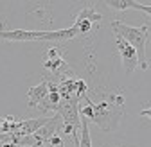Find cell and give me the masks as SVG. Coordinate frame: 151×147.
Segmentation results:
<instances>
[{
  "label": "cell",
  "mask_w": 151,
  "mask_h": 147,
  "mask_svg": "<svg viewBox=\"0 0 151 147\" xmlns=\"http://www.w3.org/2000/svg\"><path fill=\"white\" fill-rule=\"evenodd\" d=\"M79 113L83 117H86L88 120H92L99 129L115 131L121 124V118H122V108L115 106L110 101H101L97 104H93L92 101L86 99V106L79 108Z\"/></svg>",
  "instance_id": "cell-1"
},
{
  "label": "cell",
  "mask_w": 151,
  "mask_h": 147,
  "mask_svg": "<svg viewBox=\"0 0 151 147\" xmlns=\"http://www.w3.org/2000/svg\"><path fill=\"white\" fill-rule=\"evenodd\" d=\"M111 29L115 32V36H121L122 40H126L131 47L135 49L137 56H139V66L142 70H147L151 65L147 61V56H146V45L149 41V29H151V24H144L140 27H133V25H128L121 20H111Z\"/></svg>",
  "instance_id": "cell-2"
},
{
  "label": "cell",
  "mask_w": 151,
  "mask_h": 147,
  "mask_svg": "<svg viewBox=\"0 0 151 147\" xmlns=\"http://www.w3.org/2000/svg\"><path fill=\"white\" fill-rule=\"evenodd\" d=\"M76 36H79V32L74 25L68 29H60V31L0 29V40H6V41H67V40H74Z\"/></svg>",
  "instance_id": "cell-3"
},
{
  "label": "cell",
  "mask_w": 151,
  "mask_h": 147,
  "mask_svg": "<svg viewBox=\"0 0 151 147\" xmlns=\"http://www.w3.org/2000/svg\"><path fill=\"white\" fill-rule=\"evenodd\" d=\"M115 43H117V49H119V56H121V63L124 66V74L126 76H131L137 66H139V56L135 49L131 47L126 40H122L121 36H115Z\"/></svg>",
  "instance_id": "cell-4"
},
{
  "label": "cell",
  "mask_w": 151,
  "mask_h": 147,
  "mask_svg": "<svg viewBox=\"0 0 151 147\" xmlns=\"http://www.w3.org/2000/svg\"><path fill=\"white\" fill-rule=\"evenodd\" d=\"M101 18H103V16H101L96 9H93V6L85 7V9H81V11L78 13V16H76L74 27L78 29L79 34H88L90 29H92V25L97 24V22H101Z\"/></svg>",
  "instance_id": "cell-5"
},
{
  "label": "cell",
  "mask_w": 151,
  "mask_h": 147,
  "mask_svg": "<svg viewBox=\"0 0 151 147\" xmlns=\"http://www.w3.org/2000/svg\"><path fill=\"white\" fill-rule=\"evenodd\" d=\"M50 117H38V118H27V120H20L14 122L13 126V135L14 136H31L36 131H40L42 127L49 122Z\"/></svg>",
  "instance_id": "cell-6"
},
{
  "label": "cell",
  "mask_w": 151,
  "mask_h": 147,
  "mask_svg": "<svg viewBox=\"0 0 151 147\" xmlns=\"http://www.w3.org/2000/svg\"><path fill=\"white\" fill-rule=\"evenodd\" d=\"M49 91H50L49 90V81L47 79H42L40 84L29 88V91H27V99H29L27 106L29 108H38V106L43 102V99L49 95Z\"/></svg>",
  "instance_id": "cell-7"
},
{
  "label": "cell",
  "mask_w": 151,
  "mask_h": 147,
  "mask_svg": "<svg viewBox=\"0 0 151 147\" xmlns=\"http://www.w3.org/2000/svg\"><path fill=\"white\" fill-rule=\"evenodd\" d=\"M45 68L47 70H52V72H58L60 68H63L65 66V61L61 59V56H60V50L58 49H49V50H45Z\"/></svg>",
  "instance_id": "cell-8"
},
{
  "label": "cell",
  "mask_w": 151,
  "mask_h": 147,
  "mask_svg": "<svg viewBox=\"0 0 151 147\" xmlns=\"http://www.w3.org/2000/svg\"><path fill=\"white\" fill-rule=\"evenodd\" d=\"M78 147H92L90 138V120L81 115V133H79V145Z\"/></svg>",
  "instance_id": "cell-9"
},
{
  "label": "cell",
  "mask_w": 151,
  "mask_h": 147,
  "mask_svg": "<svg viewBox=\"0 0 151 147\" xmlns=\"http://www.w3.org/2000/svg\"><path fill=\"white\" fill-rule=\"evenodd\" d=\"M104 4L108 7H111L113 11H128V9H131V0H106Z\"/></svg>",
  "instance_id": "cell-10"
},
{
  "label": "cell",
  "mask_w": 151,
  "mask_h": 147,
  "mask_svg": "<svg viewBox=\"0 0 151 147\" xmlns=\"http://www.w3.org/2000/svg\"><path fill=\"white\" fill-rule=\"evenodd\" d=\"M131 9H135V11H144L151 16V4H140V2H133L131 0Z\"/></svg>",
  "instance_id": "cell-11"
},
{
  "label": "cell",
  "mask_w": 151,
  "mask_h": 147,
  "mask_svg": "<svg viewBox=\"0 0 151 147\" xmlns=\"http://www.w3.org/2000/svg\"><path fill=\"white\" fill-rule=\"evenodd\" d=\"M139 115H140V117H147V118L151 120V106H146L144 109H140Z\"/></svg>",
  "instance_id": "cell-12"
},
{
  "label": "cell",
  "mask_w": 151,
  "mask_h": 147,
  "mask_svg": "<svg viewBox=\"0 0 151 147\" xmlns=\"http://www.w3.org/2000/svg\"><path fill=\"white\" fill-rule=\"evenodd\" d=\"M115 147H124V145H115Z\"/></svg>",
  "instance_id": "cell-13"
}]
</instances>
